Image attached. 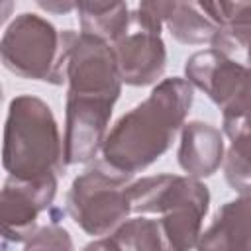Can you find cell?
<instances>
[{
    "label": "cell",
    "mask_w": 251,
    "mask_h": 251,
    "mask_svg": "<svg viewBox=\"0 0 251 251\" xmlns=\"http://www.w3.org/2000/svg\"><path fill=\"white\" fill-rule=\"evenodd\" d=\"M192 102L194 86L186 78L159 80L143 102L112 126L98 161L112 173L133 178L169 151Z\"/></svg>",
    "instance_id": "1"
},
{
    "label": "cell",
    "mask_w": 251,
    "mask_h": 251,
    "mask_svg": "<svg viewBox=\"0 0 251 251\" xmlns=\"http://www.w3.org/2000/svg\"><path fill=\"white\" fill-rule=\"evenodd\" d=\"M2 165L8 176L33 180L65 171V149L59 124L47 102L33 94H20L10 100Z\"/></svg>",
    "instance_id": "2"
},
{
    "label": "cell",
    "mask_w": 251,
    "mask_h": 251,
    "mask_svg": "<svg viewBox=\"0 0 251 251\" xmlns=\"http://www.w3.org/2000/svg\"><path fill=\"white\" fill-rule=\"evenodd\" d=\"M131 212L159 214L173 251H192L202 235V222L210 210V190L202 180L186 175H153L127 186Z\"/></svg>",
    "instance_id": "3"
},
{
    "label": "cell",
    "mask_w": 251,
    "mask_h": 251,
    "mask_svg": "<svg viewBox=\"0 0 251 251\" xmlns=\"http://www.w3.org/2000/svg\"><path fill=\"white\" fill-rule=\"evenodd\" d=\"M76 31L57 29L47 18L22 12L4 29L0 57L4 67L20 78L65 84V69Z\"/></svg>",
    "instance_id": "4"
},
{
    "label": "cell",
    "mask_w": 251,
    "mask_h": 251,
    "mask_svg": "<svg viewBox=\"0 0 251 251\" xmlns=\"http://www.w3.org/2000/svg\"><path fill=\"white\" fill-rule=\"evenodd\" d=\"M133 178L120 176L94 161L78 175L67 192L65 208L73 222L86 233L96 237L112 235L126 220H129L131 202L127 186Z\"/></svg>",
    "instance_id": "5"
},
{
    "label": "cell",
    "mask_w": 251,
    "mask_h": 251,
    "mask_svg": "<svg viewBox=\"0 0 251 251\" xmlns=\"http://www.w3.org/2000/svg\"><path fill=\"white\" fill-rule=\"evenodd\" d=\"M65 84L67 96L118 102L124 82L112 45L94 35L78 31L69 49Z\"/></svg>",
    "instance_id": "6"
},
{
    "label": "cell",
    "mask_w": 251,
    "mask_h": 251,
    "mask_svg": "<svg viewBox=\"0 0 251 251\" xmlns=\"http://www.w3.org/2000/svg\"><path fill=\"white\" fill-rule=\"evenodd\" d=\"M57 194V175L24 180L8 176L2 186V243H25L39 227V214L49 210Z\"/></svg>",
    "instance_id": "7"
},
{
    "label": "cell",
    "mask_w": 251,
    "mask_h": 251,
    "mask_svg": "<svg viewBox=\"0 0 251 251\" xmlns=\"http://www.w3.org/2000/svg\"><path fill=\"white\" fill-rule=\"evenodd\" d=\"M114 104L104 98H65V165H84L98 157L110 131Z\"/></svg>",
    "instance_id": "8"
},
{
    "label": "cell",
    "mask_w": 251,
    "mask_h": 251,
    "mask_svg": "<svg viewBox=\"0 0 251 251\" xmlns=\"http://www.w3.org/2000/svg\"><path fill=\"white\" fill-rule=\"evenodd\" d=\"M124 84H155L167 69V47L159 31L143 25L133 14L127 33L112 45Z\"/></svg>",
    "instance_id": "9"
},
{
    "label": "cell",
    "mask_w": 251,
    "mask_h": 251,
    "mask_svg": "<svg viewBox=\"0 0 251 251\" xmlns=\"http://www.w3.org/2000/svg\"><path fill=\"white\" fill-rule=\"evenodd\" d=\"M249 67L226 57L218 49L192 53L184 63V78L202 90L220 110L233 98L247 76Z\"/></svg>",
    "instance_id": "10"
},
{
    "label": "cell",
    "mask_w": 251,
    "mask_h": 251,
    "mask_svg": "<svg viewBox=\"0 0 251 251\" xmlns=\"http://www.w3.org/2000/svg\"><path fill=\"white\" fill-rule=\"evenodd\" d=\"M226 143L224 131L208 122H188L180 129V143L176 151L178 167L196 180L208 178L224 165Z\"/></svg>",
    "instance_id": "11"
},
{
    "label": "cell",
    "mask_w": 251,
    "mask_h": 251,
    "mask_svg": "<svg viewBox=\"0 0 251 251\" xmlns=\"http://www.w3.org/2000/svg\"><path fill=\"white\" fill-rule=\"evenodd\" d=\"M198 6L218 25L212 49L251 67V2H198Z\"/></svg>",
    "instance_id": "12"
},
{
    "label": "cell",
    "mask_w": 251,
    "mask_h": 251,
    "mask_svg": "<svg viewBox=\"0 0 251 251\" xmlns=\"http://www.w3.org/2000/svg\"><path fill=\"white\" fill-rule=\"evenodd\" d=\"M196 251H251V196L222 204L202 231Z\"/></svg>",
    "instance_id": "13"
},
{
    "label": "cell",
    "mask_w": 251,
    "mask_h": 251,
    "mask_svg": "<svg viewBox=\"0 0 251 251\" xmlns=\"http://www.w3.org/2000/svg\"><path fill=\"white\" fill-rule=\"evenodd\" d=\"M82 33L94 35L110 45L118 43L129 29L131 12L126 2L80 0L76 10Z\"/></svg>",
    "instance_id": "14"
},
{
    "label": "cell",
    "mask_w": 251,
    "mask_h": 251,
    "mask_svg": "<svg viewBox=\"0 0 251 251\" xmlns=\"http://www.w3.org/2000/svg\"><path fill=\"white\" fill-rule=\"evenodd\" d=\"M165 27L178 43L184 45H212V39L218 33V25L200 10L196 2H169Z\"/></svg>",
    "instance_id": "15"
},
{
    "label": "cell",
    "mask_w": 251,
    "mask_h": 251,
    "mask_svg": "<svg viewBox=\"0 0 251 251\" xmlns=\"http://www.w3.org/2000/svg\"><path fill=\"white\" fill-rule=\"evenodd\" d=\"M112 237L124 251H173L161 218H129L112 233Z\"/></svg>",
    "instance_id": "16"
},
{
    "label": "cell",
    "mask_w": 251,
    "mask_h": 251,
    "mask_svg": "<svg viewBox=\"0 0 251 251\" xmlns=\"http://www.w3.org/2000/svg\"><path fill=\"white\" fill-rule=\"evenodd\" d=\"M229 141L222 165L226 182L239 196H251V126L229 137Z\"/></svg>",
    "instance_id": "17"
},
{
    "label": "cell",
    "mask_w": 251,
    "mask_h": 251,
    "mask_svg": "<svg viewBox=\"0 0 251 251\" xmlns=\"http://www.w3.org/2000/svg\"><path fill=\"white\" fill-rule=\"evenodd\" d=\"M251 126V67L245 80L233 98L222 108V131L227 137H233L241 129Z\"/></svg>",
    "instance_id": "18"
},
{
    "label": "cell",
    "mask_w": 251,
    "mask_h": 251,
    "mask_svg": "<svg viewBox=\"0 0 251 251\" xmlns=\"http://www.w3.org/2000/svg\"><path fill=\"white\" fill-rule=\"evenodd\" d=\"M24 251H75V243L67 227L59 226V222H51L41 226L24 243Z\"/></svg>",
    "instance_id": "19"
},
{
    "label": "cell",
    "mask_w": 251,
    "mask_h": 251,
    "mask_svg": "<svg viewBox=\"0 0 251 251\" xmlns=\"http://www.w3.org/2000/svg\"><path fill=\"white\" fill-rule=\"evenodd\" d=\"M37 6L49 14H69L73 10H76V2H69V0H37Z\"/></svg>",
    "instance_id": "20"
},
{
    "label": "cell",
    "mask_w": 251,
    "mask_h": 251,
    "mask_svg": "<svg viewBox=\"0 0 251 251\" xmlns=\"http://www.w3.org/2000/svg\"><path fill=\"white\" fill-rule=\"evenodd\" d=\"M80 251H124V249L120 247V243L112 235H108V237H96V239H92Z\"/></svg>",
    "instance_id": "21"
}]
</instances>
